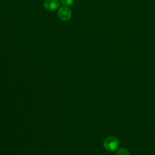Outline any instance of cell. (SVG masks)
<instances>
[{
	"label": "cell",
	"mask_w": 155,
	"mask_h": 155,
	"mask_svg": "<svg viewBox=\"0 0 155 155\" xmlns=\"http://www.w3.org/2000/svg\"><path fill=\"white\" fill-rule=\"evenodd\" d=\"M119 141L118 139L114 136H110L107 137L104 141V147L108 151H114L118 148Z\"/></svg>",
	"instance_id": "obj_1"
},
{
	"label": "cell",
	"mask_w": 155,
	"mask_h": 155,
	"mask_svg": "<svg viewBox=\"0 0 155 155\" xmlns=\"http://www.w3.org/2000/svg\"><path fill=\"white\" fill-rule=\"evenodd\" d=\"M58 15L61 20L64 21H68L71 17V12L68 7L63 6L59 8Z\"/></svg>",
	"instance_id": "obj_2"
},
{
	"label": "cell",
	"mask_w": 155,
	"mask_h": 155,
	"mask_svg": "<svg viewBox=\"0 0 155 155\" xmlns=\"http://www.w3.org/2000/svg\"><path fill=\"white\" fill-rule=\"evenodd\" d=\"M60 5L59 0H45L44 3L45 8L48 11H54L57 10Z\"/></svg>",
	"instance_id": "obj_3"
},
{
	"label": "cell",
	"mask_w": 155,
	"mask_h": 155,
	"mask_svg": "<svg viewBox=\"0 0 155 155\" xmlns=\"http://www.w3.org/2000/svg\"><path fill=\"white\" fill-rule=\"evenodd\" d=\"M116 155H130V153L126 148H120L117 150Z\"/></svg>",
	"instance_id": "obj_4"
},
{
	"label": "cell",
	"mask_w": 155,
	"mask_h": 155,
	"mask_svg": "<svg viewBox=\"0 0 155 155\" xmlns=\"http://www.w3.org/2000/svg\"><path fill=\"white\" fill-rule=\"evenodd\" d=\"M60 2L64 5V6H69L71 5L73 3L74 0H59Z\"/></svg>",
	"instance_id": "obj_5"
}]
</instances>
